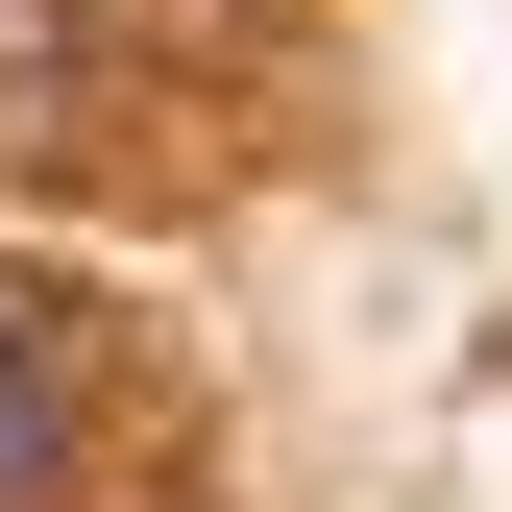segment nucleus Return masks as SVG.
Instances as JSON below:
<instances>
[{"instance_id":"1","label":"nucleus","mask_w":512,"mask_h":512,"mask_svg":"<svg viewBox=\"0 0 512 512\" xmlns=\"http://www.w3.org/2000/svg\"><path fill=\"white\" fill-rule=\"evenodd\" d=\"M49 464H74V317H49V293H0V512H25Z\"/></svg>"}]
</instances>
